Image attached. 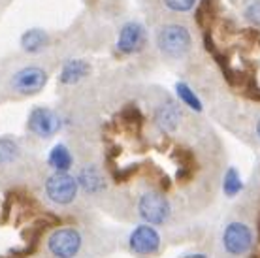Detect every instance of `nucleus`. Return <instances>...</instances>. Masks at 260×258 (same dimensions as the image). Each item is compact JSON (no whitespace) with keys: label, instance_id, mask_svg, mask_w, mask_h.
<instances>
[{"label":"nucleus","instance_id":"19","mask_svg":"<svg viewBox=\"0 0 260 258\" xmlns=\"http://www.w3.org/2000/svg\"><path fill=\"white\" fill-rule=\"evenodd\" d=\"M162 2L170 12H176V13L190 12L198 4V0H162Z\"/></svg>","mask_w":260,"mask_h":258},{"label":"nucleus","instance_id":"2","mask_svg":"<svg viewBox=\"0 0 260 258\" xmlns=\"http://www.w3.org/2000/svg\"><path fill=\"white\" fill-rule=\"evenodd\" d=\"M170 202L162 192L158 190H147L140 196L138 202V213L145 220V224H164L170 219Z\"/></svg>","mask_w":260,"mask_h":258},{"label":"nucleus","instance_id":"1","mask_svg":"<svg viewBox=\"0 0 260 258\" xmlns=\"http://www.w3.org/2000/svg\"><path fill=\"white\" fill-rule=\"evenodd\" d=\"M156 45L158 49L172 58L185 57L189 53L192 40L187 26L183 25H164L156 34Z\"/></svg>","mask_w":260,"mask_h":258},{"label":"nucleus","instance_id":"9","mask_svg":"<svg viewBox=\"0 0 260 258\" xmlns=\"http://www.w3.org/2000/svg\"><path fill=\"white\" fill-rule=\"evenodd\" d=\"M145 44V28L138 21H128L121 26L117 38V49L124 55L138 53Z\"/></svg>","mask_w":260,"mask_h":258},{"label":"nucleus","instance_id":"10","mask_svg":"<svg viewBox=\"0 0 260 258\" xmlns=\"http://www.w3.org/2000/svg\"><path fill=\"white\" fill-rule=\"evenodd\" d=\"M76 179H78L79 187L83 188L87 194H98L106 188L104 175H102V172H100L96 166H92V164L79 170V174Z\"/></svg>","mask_w":260,"mask_h":258},{"label":"nucleus","instance_id":"8","mask_svg":"<svg viewBox=\"0 0 260 258\" xmlns=\"http://www.w3.org/2000/svg\"><path fill=\"white\" fill-rule=\"evenodd\" d=\"M47 83V72L40 66H26L15 72L12 78L13 90L19 94H36L46 87Z\"/></svg>","mask_w":260,"mask_h":258},{"label":"nucleus","instance_id":"12","mask_svg":"<svg viewBox=\"0 0 260 258\" xmlns=\"http://www.w3.org/2000/svg\"><path fill=\"white\" fill-rule=\"evenodd\" d=\"M89 72H91L89 62H85V60H81V58H72V60H68V62L62 66L59 79L62 85H74V83H78V81L87 78Z\"/></svg>","mask_w":260,"mask_h":258},{"label":"nucleus","instance_id":"23","mask_svg":"<svg viewBox=\"0 0 260 258\" xmlns=\"http://www.w3.org/2000/svg\"><path fill=\"white\" fill-rule=\"evenodd\" d=\"M256 236H258V241H260V219H258V228H256Z\"/></svg>","mask_w":260,"mask_h":258},{"label":"nucleus","instance_id":"3","mask_svg":"<svg viewBox=\"0 0 260 258\" xmlns=\"http://www.w3.org/2000/svg\"><path fill=\"white\" fill-rule=\"evenodd\" d=\"M78 179L70 174H53L46 181V194L53 204L68 206L78 196Z\"/></svg>","mask_w":260,"mask_h":258},{"label":"nucleus","instance_id":"6","mask_svg":"<svg viewBox=\"0 0 260 258\" xmlns=\"http://www.w3.org/2000/svg\"><path fill=\"white\" fill-rule=\"evenodd\" d=\"M26 126L40 138H51L60 130V117L46 106H38L28 113Z\"/></svg>","mask_w":260,"mask_h":258},{"label":"nucleus","instance_id":"16","mask_svg":"<svg viewBox=\"0 0 260 258\" xmlns=\"http://www.w3.org/2000/svg\"><path fill=\"white\" fill-rule=\"evenodd\" d=\"M19 156V143L13 138H0V166L12 164Z\"/></svg>","mask_w":260,"mask_h":258},{"label":"nucleus","instance_id":"4","mask_svg":"<svg viewBox=\"0 0 260 258\" xmlns=\"http://www.w3.org/2000/svg\"><path fill=\"white\" fill-rule=\"evenodd\" d=\"M254 236L251 228L243 222H230L222 232V245L228 254L241 256L253 249Z\"/></svg>","mask_w":260,"mask_h":258},{"label":"nucleus","instance_id":"22","mask_svg":"<svg viewBox=\"0 0 260 258\" xmlns=\"http://www.w3.org/2000/svg\"><path fill=\"white\" fill-rule=\"evenodd\" d=\"M256 136H258V138H260V119H258V121H256Z\"/></svg>","mask_w":260,"mask_h":258},{"label":"nucleus","instance_id":"24","mask_svg":"<svg viewBox=\"0 0 260 258\" xmlns=\"http://www.w3.org/2000/svg\"><path fill=\"white\" fill-rule=\"evenodd\" d=\"M258 44H260V40H258Z\"/></svg>","mask_w":260,"mask_h":258},{"label":"nucleus","instance_id":"14","mask_svg":"<svg viewBox=\"0 0 260 258\" xmlns=\"http://www.w3.org/2000/svg\"><path fill=\"white\" fill-rule=\"evenodd\" d=\"M49 166L55 170V174H68V170L72 168V164H74V158H72L70 151L66 145L59 143V145H55L51 149V153H49Z\"/></svg>","mask_w":260,"mask_h":258},{"label":"nucleus","instance_id":"20","mask_svg":"<svg viewBox=\"0 0 260 258\" xmlns=\"http://www.w3.org/2000/svg\"><path fill=\"white\" fill-rule=\"evenodd\" d=\"M245 19L254 26H260V0H254L253 4H249L245 10Z\"/></svg>","mask_w":260,"mask_h":258},{"label":"nucleus","instance_id":"7","mask_svg":"<svg viewBox=\"0 0 260 258\" xmlns=\"http://www.w3.org/2000/svg\"><path fill=\"white\" fill-rule=\"evenodd\" d=\"M128 245L130 251L138 256H151L160 249V236L151 224H140L130 234Z\"/></svg>","mask_w":260,"mask_h":258},{"label":"nucleus","instance_id":"21","mask_svg":"<svg viewBox=\"0 0 260 258\" xmlns=\"http://www.w3.org/2000/svg\"><path fill=\"white\" fill-rule=\"evenodd\" d=\"M183 258H208L206 254H202V252H194V254H185Z\"/></svg>","mask_w":260,"mask_h":258},{"label":"nucleus","instance_id":"17","mask_svg":"<svg viewBox=\"0 0 260 258\" xmlns=\"http://www.w3.org/2000/svg\"><path fill=\"white\" fill-rule=\"evenodd\" d=\"M243 188V181H241L240 174L236 168H228L226 174H224V179H222V190L228 198H234L236 194Z\"/></svg>","mask_w":260,"mask_h":258},{"label":"nucleus","instance_id":"11","mask_svg":"<svg viewBox=\"0 0 260 258\" xmlns=\"http://www.w3.org/2000/svg\"><path fill=\"white\" fill-rule=\"evenodd\" d=\"M155 121L160 126V130H164V132H174L179 126V121H181V110H179V106L174 102L162 104L156 110Z\"/></svg>","mask_w":260,"mask_h":258},{"label":"nucleus","instance_id":"18","mask_svg":"<svg viewBox=\"0 0 260 258\" xmlns=\"http://www.w3.org/2000/svg\"><path fill=\"white\" fill-rule=\"evenodd\" d=\"M176 92L177 96H179V100H181L185 106H189L190 110L194 111H202V102L200 98L194 94V90L190 89L187 83H183V81H179V83H176Z\"/></svg>","mask_w":260,"mask_h":258},{"label":"nucleus","instance_id":"5","mask_svg":"<svg viewBox=\"0 0 260 258\" xmlns=\"http://www.w3.org/2000/svg\"><path fill=\"white\" fill-rule=\"evenodd\" d=\"M47 249L55 258H74L81 249V236L76 228H59L47 238Z\"/></svg>","mask_w":260,"mask_h":258},{"label":"nucleus","instance_id":"13","mask_svg":"<svg viewBox=\"0 0 260 258\" xmlns=\"http://www.w3.org/2000/svg\"><path fill=\"white\" fill-rule=\"evenodd\" d=\"M49 44V36L42 28H30L21 36V47L26 53H40Z\"/></svg>","mask_w":260,"mask_h":258},{"label":"nucleus","instance_id":"15","mask_svg":"<svg viewBox=\"0 0 260 258\" xmlns=\"http://www.w3.org/2000/svg\"><path fill=\"white\" fill-rule=\"evenodd\" d=\"M217 13V0H200L196 8V21L202 28H208Z\"/></svg>","mask_w":260,"mask_h":258}]
</instances>
